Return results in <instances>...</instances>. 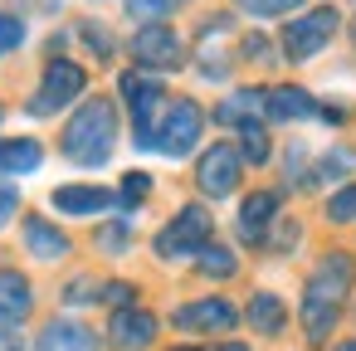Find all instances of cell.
<instances>
[{
  "instance_id": "cell-1",
  "label": "cell",
  "mask_w": 356,
  "mask_h": 351,
  "mask_svg": "<svg viewBox=\"0 0 356 351\" xmlns=\"http://www.w3.org/2000/svg\"><path fill=\"white\" fill-rule=\"evenodd\" d=\"M351 278H356L351 254L332 249V254H322V259H317V268L307 273L302 302H298V322H302L307 341H332L337 317H341V297L351 293Z\"/></svg>"
},
{
  "instance_id": "cell-2",
  "label": "cell",
  "mask_w": 356,
  "mask_h": 351,
  "mask_svg": "<svg viewBox=\"0 0 356 351\" xmlns=\"http://www.w3.org/2000/svg\"><path fill=\"white\" fill-rule=\"evenodd\" d=\"M59 152H64V161H74L83 171L108 166L113 152H118V103L103 98V93L98 98H83L69 113L64 132H59Z\"/></svg>"
},
{
  "instance_id": "cell-3",
  "label": "cell",
  "mask_w": 356,
  "mask_h": 351,
  "mask_svg": "<svg viewBox=\"0 0 356 351\" xmlns=\"http://www.w3.org/2000/svg\"><path fill=\"white\" fill-rule=\"evenodd\" d=\"M118 93H122V103H127V113H132V147L152 152L156 122H161V113H166V98H171L166 79H156V74H142V69H122V74H118Z\"/></svg>"
},
{
  "instance_id": "cell-4",
  "label": "cell",
  "mask_w": 356,
  "mask_h": 351,
  "mask_svg": "<svg viewBox=\"0 0 356 351\" xmlns=\"http://www.w3.org/2000/svg\"><path fill=\"white\" fill-rule=\"evenodd\" d=\"M210 239H215V215H210V205L191 200V205H181V210L156 229L152 254H156L161 263H181V259H195Z\"/></svg>"
},
{
  "instance_id": "cell-5",
  "label": "cell",
  "mask_w": 356,
  "mask_h": 351,
  "mask_svg": "<svg viewBox=\"0 0 356 351\" xmlns=\"http://www.w3.org/2000/svg\"><path fill=\"white\" fill-rule=\"evenodd\" d=\"M83 93H88V69H83L79 59L54 54V59L40 69V83H35V93H30L25 113H30V117H59V113L74 108Z\"/></svg>"
},
{
  "instance_id": "cell-6",
  "label": "cell",
  "mask_w": 356,
  "mask_h": 351,
  "mask_svg": "<svg viewBox=\"0 0 356 351\" xmlns=\"http://www.w3.org/2000/svg\"><path fill=\"white\" fill-rule=\"evenodd\" d=\"M337 30H341V10L337 6H307L298 15H288V25L278 30V49H283L288 64H307V59H317L332 44Z\"/></svg>"
},
{
  "instance_id": "cell-7",
  "label": "cell",
  "mask_w": 356,
  "mask_h": 351,
  "mask_svg": "<svg viewBox=\"0 0 356 351\" xmlns=\"http://www.w3.org/2000/svg\"><path fill=\"white\" fill-rule=\"evenodd\" d=\"M205 122H210V113H205L195 98H166V113H161V122H156L152 152H161L166 161L195 156V152H200V137H205Z\"/></svg>"
},
{
  "instance_id": "cell-8",
  "label": "cell",
  "mask_w": 356,
  "mask_h": 351,
  "mask_svg": "<svg viewBox=\"0 0 356 351\" xmlns=\"http://www.w3.org/2000/svg\"><path fill=\"white\" fill-rule=\"evenodd\" d=\"M127 54H132V69L156 79L186 69V40L176 25H137V35L127 40Z\"/></svg>"
},
{
  "instance_id": "cell-9",
  "label": "cell",
  "mask_w": 356,
  "mask_h": 351,
  "mask_svg": "<svg viewBox=\"0 0 356 351\" xmlns=\"http://www.w3.org/2000/svg\"><path fill=\"white\" fill-rule=\"evenodd\" d=\"M244 181V161H239V147L234 142H210L200 147L195 156V190L205 200H229Z\"/></svg>"
},
{
  "instance_id": "cell-10",
  "label": "cell",
  "mask_w": 356,
  "mask_h": 351,
  "mask_svg": "<svg viewBox=\"0 0 356 351\" xmlns=\"http://www.w3.org/2000/svg\"><path fill=\"white\" fill-rule=\"evenodd\" d=\"M171 327L176 332H234L239 327V307L229 297H191L181 307H171Z\"/></svg>"
},
{
  "instance_id": "cell-11",
  "label": "cell",
  "mask_w": 356,
  "mask_h": 351,
  "mask_svg": "<svg viewBox=\"0 0 356 351\" xmlns=\"http://www.w3.org/2000/svg\"><path fill=\"white\" fill-rule=\"evenodd\" d=\"M49 205L59 215H69V220H98L103 210L118 205V195L108 186H98V181H69V186H54L49 190Z\"/></svg>"
},
{
  "instance_id": "cell-12",
  "label": "cell",
  "mask_w": 356,
  "mask_h": 351,
  "mask_svg": "<svg viewBox=\"0 0 356 351\" xmlns=\"http://www.w3.org/2000/svg\"><path fill=\"white\" fill-rule=\"evenodd\" d=\"M278 210H283V195H278V190H249V195L239 200V215H234V234H239L244 244L264 249V239H268V229H273Z\"/></svg>"
},
{
  "instance_id": "cell-13",
  "label": "cell",
  "mask_w": 356,
  "mask_h": 351,
  "mask_svg": "<svg viewBox=\"0 0 356 351\" xmlns=\"http://www.w3.org/2000/svg\"><path fill=\"white\" fill-rule=\"evenodd\" d=\"M20 239H25V254H30L35 263H64V259L74 254L69 229H59V225L44 220V215H20Z\"/></svg>"
},
{
  "instance_id": "cell-14",
  "label": "cell",
  "mask_w": 356,
  "mask_h": 351,
  "mask_svg": "<svg viewBox=\"0 0 356 351\" xmlns=\"http://www.w3.org/2000/svg\"><path fill=\"white\" fill-rule=\"evenodd\" d=\"M156 332H161V317L152 307H118L108 317V341L118 351H147L156 341Z\"/></svg>"
},
{
  "instance_id": "cell-15",
  "label": "cell",
  "mask_w": 356,
  "mask_h": 351,
  "mask_svg": "<svg viewBox=\"0 0 356 351\" xmlns=\"http://www.w3.org/2000/svg\"><path fill=\"white\" fill-rule=\"evenodd\" d=\"M317 108H322V103H317L307 88H298V83H273V88H264V117H268V122H312Z\"/></svg>"
},
{
  "instance_id": "cell-16",
  "label": "cell",
  "mask_w": 356,
  "mask_h": 351,
  "mask_svg": "<svg viewBox=\"0 0 356 351\" xmlns=\"http://www.w3.org/2000/svg\"><path fill=\"white\" fill-rule=\"evenodd\" d=\"M35 351H98V332L83 327L79 317H54L40 327Z\"/></svg>"
},
{
  "instance_id": "cell-17",
  "label": "cell",
  "mask_w": 356,
  "mask_h": 351,
  "mask_svg": "<svg viewBox=\"0 0 356 351\" xmlns=\"http://www.w3.org/2000/svg\"><path fill=\"white\" fill-rule=\"evenodd\" d=\"M44 166V142L40 137H0V181H15Z\"/></svg>"
},
{
  "instance_id": "cell-18",
  "label": "cell",
  "mask_w": 356,
  "mask_h": 351,
  "mask_svg": "<svg viewBox=\"0 0 356 351\" xmlns=\"http://www.w3.org/2000/svg\"><path fill=\"white\" fill-rule=\"evenodd\" d=\"M35 307V283L20 268H0V327H15Z\"/></svg>"
},
{
  "instance_id": "cell-19",
  "label": "cell",
  "mask_w": 356,
  "mask_h": 351,
  "mask_svg": "<svg viewBox=\"0 0 356 351\" xmlns=\"http://www.w3.org/2000/svg\"><path fill=\"white\" fill-rule=\"evenodd\" d=\"M244 322H249L259 336H283V327H288V302H283L278 293L259 288V293L249 297V307H244Z\"/></svg>"
},
{
  "instance_id": "cell-20",
  "label": "cell",
  "mask_w": 356,
  "mask_h": 351,
  "mask_svg": "<svg viewBox=\"0 0 356 351\" xmlns=\"http://www.w3.org/2000/svg\"><path fill=\"white\" fill-rule=\"evenodd\" d=\"M264 117V88H234L220 108H215V122L220 127H249V122H259Z\"/></svg>"
},
{
  "instance_id": "cell-21",
  "label": "cell",
  "mask_w": 356,
  "mask_h": 351,
  "mask_svg": "<svg viewBox=\"0 0 356 351\" xmlns=\"http://www.w3.org/2000/svg\"><path fill=\"white\" fill-rule=\"evenodd\" d=\"M195 273H200V278H220V283H225V278H234V273H239V254H234L229 244L210 239V244L195 254Z\"/></svg>"
},
{
  "instance_id": "cell-22",
  "label": "cell",
  "mask_w": 356,
  "mask_h": 351,
  "mask_svg": "<svg viewBox=\"0 0 356 351\" xmlns=\"http://www.w3.org/2000/svg\"><path fill=\"white\" fill-rule=\"evenodd\" d=\"M239 161L244 166H268L273 161V137H268V127L264 122H249V127H239Z\"/></svg>"
},
{
  "instance_id": "cell-23",
  "label": "cell",
  "mask_w": 356,
  "mask_h": 351,
  "mask_svg": "<svg viewBox=\"0 0 356 351\" xmlns=\"http://www.w3.org/2000/svg\"><path fill=\"white\" fill-rule=\"evenodd\" d=\"M229 6L239 15H249V20H288V15H298L307 6V0H229Z\"/></svg>"
},
{
  "instance_id": "cell-24",
  "label": "cell",
  "mask_w": 356,
  "mask_h": 351,
  "mask_svg": "<svg viewBox=\"0 0 356 351\" xmlns=\"http://www.w3.org/2000/svg\"><path fill=\"white\" fill-rule=\"evenodd\" d=\"M113 195H118V210L132 215V210L152 195V171H122V186H118Z\"/></svg>"
},
{
  "instance_id": "cell-25",
  "label": "cell",
  "mask_w": 356,
  "mask_h": 351,
  "mask_svg": "<svg viewBox=\"0 0 356 351\" xmlns=\"http://www.w3.org/2000/svg\"><path fill=\"white\" fill-rule=\"evenodd\" d=\"M122 10L137 25H166V15L176 10V0H122Z\"/></svg>"
},
{
  "instance_id": "cell-26",
  "label": "cell",
  "mask_w": 356,
  "mask_h": 351,
  "mask_svg": "<svg viewBox=\"0 0 356 351\" xmlns=\"http://www.w3.org/2000/svg\"><path fill=\"white\" fill-rule=\"evenodd\" d=\"M327 220L332 225H356V181H346L341 190L327 195Z\"/></svg>"
},
{
  "instance_id": "cell-27",
  "label": "cell",
  "mask_w": 356,
  "mask_h": 351,
  "mask_svg": "<svg viewBox=\"0 0 356 351\" xmlns=\"http://www.w3.org/2000/svg\"><path fill=\"white\" fill-rule=\"evenodd\" d=\"M98 302H108L113 312H118V307H137V283L108 278V283H98Z\"/></svg>"
},
{
  "instance_id": "cell-28",
  "label": "cell",
  "mask_w": 356,
  "mask_h": 351,
  "mask_svg": "<svg viewBox=\"0 0 356 351\" xmlns=\"http://www.w3.org/2000/svg\"><path fill=\"white\" fill-rule=\"evenodd\" d=\"M25 40H30L25 20H20V15H10V10H0V59H6V54H15Z\"/></svg>"
},
{
  "instance_id": "cell-29",
  "label": "cell",
  "mask_w": 356,
  "mask_h": 351,
  "mask_svg": "<svg viewBox=\"0 0 356 351\" xmlns=\"http://www.w3.org/2000/svg\"><path fill=\"white\" fill-rule=\"evenodd\" d=\"M79 40H83L98 59H108V54H113V35H108V25H103V20H79Z\"/></svg>"
},
{
  "instance_id": "cell-30",
  "label": "cell",
  "mask_w": 356,
  "mask_h": 351,
  "mask_svg": "<svg viewBox=\"0 0 356 351\" xmlns=\"http://www.w3.org/2000/svg\"><path fill=\"white\" fill-rule=\"evenodd\" d=\"M64 302H69V307H88V302H98V278H93V273H79V278L64 288Z\"/></svg>"
},
{
  "instance_id": "cell-31",
  "label": "cell",
  "mask_w": 356,
  "mask_h": 351,
  "mask_svg": "<svg viewBox=\"0 0 356 351\" xmlns=\"http://www.w3.org/2000/svg\"><path fill=\"white\" fill-rule=\"evenodd\" d=\"M15 220H20V186L0 181V229H10Z\"/></svg>"
},
{
  "instance_id": "cell-32",
  "label": "cell",
  "mask_w": 356,
  "mask_h": 351,
  "mask_svg": "<svg viewBox=\"0 0 356 351\" xmlns=\"http://www.w3.org/2000/svg\"><path fill=\"white\" fill-rule=\"evenodd\" d=\"M127 239H132V225H127V220H113L108 229H98V244H103L108 254H122V249H127Z\"/></svg>"
},
{
  "instance_id": "cell-33",
  "label": "cell",
  "mask_w": 356,
  "mask_h": 351,
  "mask_svg": "<svg viewBox=\"0 0 356 351\" xmlns=\"http://www.w3.org/2000/svg\"><path fill=\"white\" fill-rule=\"evenodd\" d=\"M0 351H25V341H20L15 327H0Z\"/></svg>"
},
{
  "instance_id": "cell-34",
  "label": "cell",
  "mask_w": 356,
  "mask_h": 351,
  "mask_svg": "<svg viewBox=\"0 0 356 351\" xmlns=\"http://www.w3.org/2000/svg\"><path fill=\"white\" fill-rule=\"evenodd\" d=\"M220 351H254V346H244V341H225Z\"/></svg>"
},
{
  "instance_id": "cell-35",
  "label": "cell",
  "mask_w": 356,
  "mask_h": 351,
  "mask_svg": "<svg viewBox=\"0 0 356 351\" xmlns=\"http://www.w3.org/2000/svg\"><path fill=\"white\" fill-rule=\"evenodd\" d=\"M332 351H356V341H337V346H332Z\"/></svg>"
},
{
  "instance_id": "cell-36",
  "label": "cell",
  "mask_w": 356,
  "mask_h": 351,
  "mask_svg": "<svg viewBox=\"0 0 356 351\" xmlns=\"http://www.w3.org/2000/svg\"><path fill=\"white\" fill-rule=\"evenodd\" d=\"M171 351H205V346H171Z\"/></svg>"
},
{
  "instance_id": "cell-37",
  "label": "cell",
  "mask_w": 356,
  "mask_h": 351,
  "mask_svg": "<svg viewBox=\"0 0 356 351\" xmlns=\"http://www.w3.org/2000/svg\"><path fill=\"white\" fill-rule=\"evenodd\" d=\"M0 122H6V103H0Z\"/></svg>"
}]
</instances>
